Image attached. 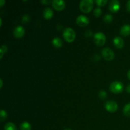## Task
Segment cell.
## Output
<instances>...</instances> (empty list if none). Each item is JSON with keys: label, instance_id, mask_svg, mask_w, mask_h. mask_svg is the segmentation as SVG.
Here are the masks:
<instances>
[{"label": "cell", "instance_id": "1", "mask_svg": "<svg viewBox=\"0 0 130 130\" xmlns=\"http://www.w3.org/2000/svg\"><path fill=\"white\" fill-rule=\"evenodd\" d=\"M93 7V0H82L79 3L80 10L84 13H89L92 10Z\"/></svg>", "mask_w": 130, "mask_h": 130}, {"label": "cell", "instance_id": "2", "mask_svg": "<svg viewBox=\"0 0 130 130\" xmlns=\"http://www.w3.org/2000/svg\"><path fill=\"white\" fill-rule=\"evenodd\" d=\"M63 36L67 42L71 43L74 41L76 38V32L72 28L67 27L63 30Z\"/></svg>", "mask_w": 130, "mask_h": 130}, {"label": "cell", "instance_id": "3", "mask_svg": "<svg viewBox=\"0 0 130 130\" xmlns=\"http://www.w3.org/2000/svg\"><path fill=\"white\" fill-rule=\"evenodd\" d=\"M109 89L112 92L114 93H120L123 91L124 85L120 81H115L110 83Z\"/></svg>", "mask_w": 130, "mask_h": 130}, {"label": "cell", "instance_id": "4", "mask_svg": "<svg viewBox=\"0 0 130 130\" xmlns=\"http://www.w3.org/2000/svg\"><path fill=\"white\" fill-rule=\"evenodd\" d=\"M93 39L95 44L98 46H103L105 43L106 36L102 32H98L93 36Z\"/></svg>", "mask_w": 130, "mask_h": 130}, {"label": "cell", "instance_id": "5", "mask_svg": "<svg viewBox=\"0 0 130 130\" xmlns=\"http://www.w3.org/2000/svg\"><path fill=\"white\" fill-rule=\"evenodd\" d=\"M102 55L107 61H111L115 57L114 52L109 48H104L102 50Z\"/></svg>", "mask_w": 130, "mask_h": 130}, {"label": "cell", "instance_id": "6", "mask_svg": "<svg viewBox=\"0 0 130 130\" xmlns=\"http://www.w3.org/2000/svg\"><path fill=\"white\" fill-rule=\"evenodd\" d=\"M105 109L110 112H114L118 109V104L114 100H109L105 103Z\"/></svg>", "mask_w": 130, "mask_h": 130}, {"label": "cell", "instance_id": "7", "mask_svg": "<svg viewBox=\"0 0 130 130\" xmlns=\"http://www.w3.org/2000/svg\"><path fill=\"white\" fill-rule=\"evenodd\" d=\"M76 23L77 25L81 27H85L88 25L90 23V19L88 17L83 15H79L76 19Z\"/></svg>", "mask_w": 130, "mask_h": 130}, {"label": "cell", "instance_id": "8", "mask_svg": "<svg viewBox=\"0 0 130 130\" xmlns=\"http://www.w3.org/2000/svg\"><path fill=\"white\" fill-rule=\"evenodd\" d=\"M66 2L63 0H53L52 5L53 8L57 11H62L66 7Z\"/></svg>", "mask_w": 130, "mask_h": 130}, {"label": "cell", "instance_id": "9", "mask_svg": "<svg viewBox=\"0 0 130 130\" xmlns=\"http://www.w3.org/2000/svg\"><path fill=\"white\" fill-rule=\"evenodd\" d=\"M109 8L111 12H117L120 9V3L118 0H112L109 3Z\"/></svg>", "mask_w": 130, "mask_h": 130}, {"label": "cell", "instance_id": "10", "mask_svg": "<svg viewBox=\"0 0 130 130\" xmlns=\"http://www.w3.org/2000/svg\"><path fill=\"white\" fill-rule=\"evenodd\" d=\"M25 33V30L24 27L18 25L17 27L15 28L13 30L14 36L17 38H20L24 36Z\"/></svg>", "mask_w": 130, "mask_h": 130}, {"label": "cell", "instance_id": "11", "mask_svg": "<svg viewBox=\"0 0 130 130\" xmlns=\"http://www.w3.org/2000/svg\"><path fill=\"white\" fill-rule=\"evenodd\" d=\"M113 43H114V46L118 48H122L124 46V40L119 36H116L114 38Z\"/></svg>", "mask_w": 130, "mask_h": 130}, {"label": "cell", "instance_id": "12", "mask_svg": "<svg viewBox=\"0 0 130 130\" xmlns=\"http://www.w3.org/2000/svg\"><path fill=\"white\" fill-rule=\"evenodd\" d=\"M121 35L123 36H128L130 34V25L129 24H124L121 27L120 29Z\"/></svg>", "mask_w": 130, "mask_h": 130}, {"label": "cell", "instance_id": "13", "mask_svg": "<svg viewBox=\"0 0 130 130\" xmlns=\"http://www.w3.org/2000/svg\"><path fill=\"white\" fill-rule=\"evenodd\" d=\"M53 16V11L52 8L49 7L46 8L43 11V17L46 20H49V19H52Z\"/></svg>", "mask_w": 130, "mask_h": 130}, {"label": "cell", "instance_id": "14", "mask_svg": "<svg viewBox=\"0 0 130 130\" xmlns=\"http://www.w3.org/2000/svg\"><path fill=\"white\" fill-rule=\"evenodd\" d=\"M52 44L55 48H58L62 47V44H63V42H62V40L60 38H58V37H55V38L52 39Z\"/></svg>", "mask_w": 130, "mask_h": 130}, {"label": "cell", "instance_id": "15", "mask_svg": "<svg viewBox=\"0 0 130 130\" xmlns=\"http://www.w3.org/2000/svg\"><path fill=\"white\" fill-rule=\"evenodd\" d=\"M20 130H31V125L29 123L24 121L20 125Z\"/></svg>", "mask_w": 130, "mask_h": 130}, {"label": "cell", "instance_id": "16", "mask_svg": "<svg viewBox=\"0 0 130 130\" xmlns=\"http://www.w3.org/2000/svg\"><path fill=\"white\" fill-rule=\"evenodd\" d=\"M4 129H5V130H17L15 124L13 123H11V122H9V123H6L5 126H4Z\"/></svg>", "mask_w": 130, "mask_h": 130}, {"label": "cell", "instance_id": "17", "mask_svg": "<svg viewBox=\"0 0 130 130\" xmlns=\"http://www.w3.org/2000/svg\"><path fill=\"white\" fill-rule=\"evenodd\" d=\"M123 113L127 117H130V103L126 104L123 108Z\"/></svg>", "mask_w": 130, "mask_h": 130}, {"label": "cell", "instance_id": "18", "mask_svg": "<svg viewBox=\"0 0 130 130\" xmlns=\"http://www.w3.org/2000/svg\"><path fill=\"white\" fill-rule=\"evenodd\" d=\"M104 21L107 24H109L111 23L113 20V17L112 16L111 14H106L105 16L104 17Z\"/></svg>", "mask_w": 130, "mask_h": 130}, {"label": "cell", "instance_id": "19", "mask_svg": "<svg viewBox=\"0 0 130 130\" xmlns=\"http://www.w3.org/2000/svg\"><path fill=\"white\" fill-rule=\"evenodd\" d=\"M7 116L8 114L7 112H6V110H3V109H1V110H0V120H1V121H3L5 120V119L7 118Z\"/></svg>", "mask_w": 130, "mask_h": 130}, {"label": "cell", "instance_id": "20", "mask_svg": "<svg viewBox=\"0 0 130 130\" xmlns=\"http://www.w3.org/2000/svg\"><path fill=\"white\" fill-rule=\"evenodd\" d=\"M102 11L101 8H100V7L96 8L94 10L93 14L95 17H100V15H102Z\"/></svg>", "mask_w": 130, "mask_h": 130}, {"label": "cell", "instance_id": "21", "mask_svg": "<svg viewBox=\"0 0 130 130\" xmlns=\"http://www.w3.org/2000/svg\"><path fill=\"white\" fill-rule=\"evenodd\" d=\"M22 22L24 23V24H27V23H28L30 21V16H29V15H27V14L24 15V16L22 17Z\"/></svg>", "mask_w": 130, "mask_h": 130}, {"label": "cell", "instance_id": "22", "mask_svg": "<svg viewBox=\"0 0 130 130\" xmlns=\"http://www.w3.org/2000/svg\"><path fill=\"white\" fill-rule=\"evenodd\" d=\"M99 96L101 99H105V98L107 97V93L106 91H104V90H101V91H100V92H99Z\"/></svg>", "mask_w": 130, "mask_h": 130}, {"label": "cell", "instance_id": "23", "mask_svg": "<svg viewBox=\"0 0 130 130\" xmlns=\"http://www.w3.org/2000/svg\"><path fill=\"white\" fill-rule=\"evenodd\" d=\"M95 3L99 6H103L107 3V0H96Z\"/></svg>", "mask_w": 130, "mask_h": 130}, {"label": "cell", "instance_id": "24", "mask_svg": "<svg viewBox=\"0 0 130 130\" xmlns=\"http://www.w3.org/2000/svg\"><path fill=\"white\" fill-rule=\"evenodd\" d=\"M0 50L2 51L4 53H6L8 51V48L7 46H6V45H5V44H2L1 46V48H0Z\"/></svg>", "mask_w": 130, "mask_h": 130}, {"label": "cell", "instance_id": "25", "mask_svg": "<svg viewBox=\"0 0 130 130\" xmlns=\"http://www.w3.org/2000/svg\"><path fill=\"white\" fill-rule=\"evenodd\" d=\"M92 35H93V33L91 30H87L86 31H85V36L86 37H91Z\"/></svg>", "mask_w": 130, "mask_h": 130}, {"label": "cell", "instance_id": "26", "mask_svg": "<svg viewBox=\"0 0 130 130\" xmlns=\"http://www.w3.org/2000/svg\"><path fill=\"white\" fill-rule=\"evenodd\" d=\"M126 6L127 11H128V12L130 13V0L127 1L126 5Z\"/></svg>", "mask_w": 130, "mask_h": 130}, {"label": "cell", "instance_id": "27", "mask_svg": "<svg viewBox=\"0 0 130 130\" xmlns=\"http://www.w3.org/2000/svg\"><path fill=\"white\" fill-rule=\"evenodd\" d=\"M41 2L44 4H48L51 2V1H48V0H42V1H41Z\"/></svg>", "mask_w": 130, "mask_h": 130}, {"label": "cell", "instance_id": "28", "mask_svg": "<svg viewBox=\"0 0 130 130\" xmlns=\"http://www.w3.org/2000/svg\"><path fill=\"white\" fill-rule=\"evenodd\" d=\"M5 3V0H0V7H2Z\"/></svg>", "mask_w": 130, "mask_h": 130}, {"label": "cell", "instance_id": "29", "mask_svg": "<svg viewBox=\"0 0 130 130\" xmlns=\"http://www.w3.org/2000/svg\"><path fill=\"white\" fill-rule=\"evenodd\" d=\"M126 90L127 92L130 93V84H129V85H128V86L126 87Z\"/></svg>", "mask_w": 130, "mask_h": 130}, {"label": "cell", "instance_id": "30", "mask_svg": "<svg viewBox=\"0 0 130 130\" xmlns=\"http://www.w3.org/2000/svg\"><path fill=\"white\" fill-rule=\"evenodd\" d=\"M0 83H1V85H0V88H2L3 87V80L2 79H0Z\"/></svg>", "mask_w": 130, "mask_h": 130}, {"label": "cell", "instance_id": "31", "mask_svg": "<svg viewBox=\"0 0 130 130\" xmlns=\"http://www.w3.org/2000/svg\"><path fill=\"white\" fill-rule=\"evenodd\" d=\"M127 76H128V78L130 80V69L128 71V73H127Z\"/></svg>", "mask_w": 130, "mask_h": 130}, {"label": "cell", "instance_id": "32", "mask_svg": "<svg viewBox=\"0 0 130 130\" xmlns=\"http://www.w3.org/2000/svg\"><path fill=\"white\" fill-rule=\"evenodd\" d=\"M2 24H3L2 19H1V18H0V26H2Z\"/></svg>", "mask_w": 130, "mask_h": 130}, {"label": "cell", "instance_id": "33", "mask_svg": "<svg viewBox=\"0 0 130 130\" xmlns=\"http://www.w3.org/2000/svg\"><path fill=\"white\" fill-rule=\"evenodd\" d=\"M64 130H72V129H64Z\"/></svg>", "mask_w": 130, "mask_h": 130}]
</instances>
